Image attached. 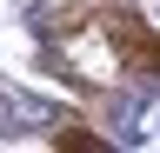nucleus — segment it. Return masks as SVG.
Returning a JSON list of instances; mask_svg holds the SVG:
<instances>
[{
    "label": "nucleus",
    "instance_id": "1",
    "mask_svg": "<svg viewBox=\"0 0 160 153\" xmlns=\"http://www.w3.org/2000/svg\"><path fill=\"white\" fill-rule=\"evenodd\" d=\"M107 33H113V47H120V60H127V67L160 73V33H153V27H140L133 13H113V20H107Z\"/></svg>",
    "mask_w": 160,
    "mask_h": 153
}]
</instances>
